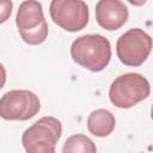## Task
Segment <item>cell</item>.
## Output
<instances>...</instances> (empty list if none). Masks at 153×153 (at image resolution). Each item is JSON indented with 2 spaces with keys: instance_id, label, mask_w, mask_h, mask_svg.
<instances>
[{
  "instance_id": "cell-1",
  "label": "cell",
  "mask_w": 153,
  "mask_h": 153,
  "mask_svg": "<svg viewBox=\"0 0 153 153\" xmlns=\"http://www.w3.org/2000/svg\"><path fill=\"white\" fill-rule=\"evenodd\" d=\"M71 56L81 67L91 72H100L111 60V45L102 35H84L73 41Z\"/></svg>"
},
{
  "instance_id": "cell-2",
  "label": "cell",
  "mask_w": 153,
  "mask_h": 153,
  "mask_svg": "<svg viewBox=\"0 0 153 153\" xmlns=\"http://www.w3.org/2000/svg\"><path fill=\"white\" fill-rule=\"evenodd\" d=\"M151 93L148 80L139 73L118 75L110 85L109 99L120 109H129L145 100Z\"/></svg>"
},
{
  "instance_id": "cell-3",
  "label": "cell",
  "mask_w": 153,
  "mask_h": 153,
  "mask_svg": "<svg viewBox=\"0 0 153 153\" xmlns=\"http://www.w3.org/2000/svg\"><path fill=\"white\" fill-rule=\"evenodd\" d=\"M61 134V122L53 116H45L25 129L22 143L27 153H54Z\"/></svg>"
},
{
  "instance_id": "cell-4",
  "label": "cell",
  "mask_w": 153,
  "mask_h": 153,
  "mask_svg": "<svg viewBox=\"0 0 153 153\" xmlns=\"http://www.w3.org/2000/svg\"><path fill=\"white\" fill-rule=\"evenodd\" d=\"M153 48L152 37L142 29H130L120 36L116 53L120 61L129 67L141 66L149 56Z\"/></svg>"
},
{
  "instance_id": "cell-5",
  "label": "cell",
  "mask_w": 153,
  "mask_h": 153,
  "mask_svg": "<svg viewBox=\"0 0 153 153\" xmlns=\"http://www.w3.org/2000/svg\"><path fill=\"white\" fill-rule=\"evenodd\" d=\"M41 102L29 90H12L0 99V116L6 121H26L38 114Z\"/></svg>"
},
{
  "instance_id": "cell-6",
  "label": "cell",
  "mask_w": 153,
  "mask_h": 153,
  "mask_svg": "<svg viewBox=\"0 0 153 153\" xmlns=\"http://www.w3.org/2000/svg\"><path fill=\"white\" fill-rule=\"evenodd\" d=\"M49 14L61 29L76 32L86 27L90 12L84 0H51Z\"/></svg>"
},
{
  "instance_id": "cell-7",
  "label": "cell",
  "mask_w": 153,
  "mask_h": 153,
  "mask_svg": "<svg viewBox=\"0 0 153 153\" xmlns=\"http://www.w3.org/2000/svg\"><path fill=\"white\" fill-rule=\"evenodd\" d=\"M128 17V8L121 0H99L96 5V20L104 30H118Z\"/></svg>"
},
{
  "instance_id": "cell-8",
  "label": "cell",
  "mask_w": 153,
  "mask_h": 153,
  "mask_svg": "<svg viewBox=\"0 0 153 153\" xmlns=\"http://www.w3.org/2000/svg\"><path fill=\"white\" fill-rule=\"evenodd\" d=\"M45 22L43 14L42 4L37 0H25L19 5L17 16H16V25L19 31H30Z\"/></svg>"
},
{
  "instance_id": "cell-9",
  "label": "cell",
  "mask_w": 153,
  "mask_h": 153,
  "mask_svg": "<svg viewBox=\"0 0 153 153\" xmlns=\"http://www.w3.org/2000/svg\"><path fill=\"white\" fill-rule=\"evenodd\" d=\"M116 126L115 116L106 109H97L92 111L87 117L88 131L98 137H105L110 135Z\"/></svg>"
},
{
  "instance_id": "cell-10",
  "label": "cell",
  "mask_w": 153,
  "mask_h": 153,
  "mask_svg": "<svg viewBox=\"0 0 153 153\" xmlns=\"http://www.w3.org/2000/svg\"><path fill=\"white\" fill-rule=\"evenodd\" d=\"M97 147L94 142L87 137L84 134H76L69 136L62 147L63 153H75V152H81V153H96Z\"/></svg>"
},
{
  "instance_id": "cell-11",
  "label": "cell",
  "mask_w": 153,
  "mask_h": 153,
  "mask_svg": "<svg viewBox=\"0 0 153 153\" xmlns=\"http://www.w3.org/2000/svg\"><path fill=\"white\" fill-rule=\"evenodd\" d=\"M19 35L22 37V39L30 44V45H38L41 43H43L47 37H48V24L47 20L43 22L42 25H39L38 27L30 30V31H19Z\"/></svg>"
},
{
  "instance_id": "cell-12",
  "label": "cell",
  "mask_w": 153,
  "mask_h": 153,
  "mask_svg": "<svg viewBox=\"0 0 153 153\" xmlns=\"http://www.w3.org/2000/svg\"><path fill=\"white\" fill-rule=\"evenodd\" d=\"M0 4H1V20L0 22L5 23L12 13L13 4L11 0H0Z\"/></svg>"
},
{
  "instance_id": "cell-13",
  "label": "cell",
  "mask_w": 153,
  "mask_h": 153,
  "mask_svg": "<svg viewBox=\"0 0 153 153\" xmlns=\"http://www.w3.org/2000/svg\"><path fill=\"white\" fill-rule=\"evenodd\" d=\"M129 4H131L133 6H142L146 4L147 0H127Z\"/></svg>"
},
{
  "instance_id": "cell-14",
  "label": "cell",
  "mask_w": 153,
  "mask_h": 153,
  "mask_svg": "<svg viewBox=\"0 0 153 153\" xmlns=\"http://www.w3.org/2000/svg\"><path fill=\"white\" fill-rule=\"evenodd\" d=\"M151 117H152V120H153V105H152V108H151Z\"/></svg>"
}]
</instances>
